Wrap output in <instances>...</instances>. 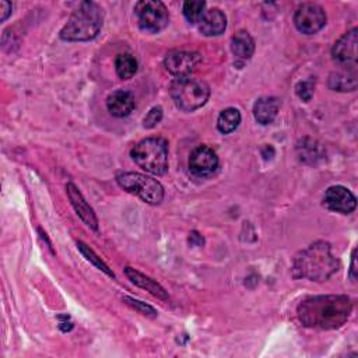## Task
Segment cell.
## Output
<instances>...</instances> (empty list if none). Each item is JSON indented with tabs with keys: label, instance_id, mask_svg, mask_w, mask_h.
Wrapping results in <instances>:
<instances>
[{
	"label": "cell",
	"instance_id": "6da1fadb",
	"mask_svg": "<svg viewBox=\"0 0 358 358\" xmlns=\"http://www.w3.org/2000/svg\"><path fill=\"white\" fill-rule=\"evenodd\" d=\"M351 311L352 304L345 295H316L302 301L297 313L306 327L333 330L348 320Z\"/></svg>",
	"mask_w": 358,
	"mask_h": 358
},
{
	"label": "cell",
	"instance_id": "7a4b0ae2",
	"mask_svg": "<svg viewBox=\"0 0 358 358\" xmlns=\"http://www.w3.org/2000/svg\"><path fill=\"white\" fill-rule=\"evenodd\" d=\"M337 269L338 262L333 256L330 245L318 241L297 255L292 264V274L297 278L322 283L331 277Z\"/></svg>",
	"mask_w": 358,
	"mask_h": 358
},
{
	"label": "cell",
	"instance_id": "3957f363",
	"mask_svg": "<svg viewBox=\"0 0 358 358\" xmlns=\"http://www.w3.org/2000/svg\"><path fill=\"white\" fill-rule=\"evenodd\" d=\"M104 23V12L94 2H82L72 13L70 19L61 30L59 37L64 41L79 43L94 40Z\"/></svg>",
	"mask_w": 358,
	"mask_h": 358
},
{
	"label": "cell",
	"instance_id": "277c9868",
	"mask_svg": "<svg viewBox=\"0 0 358 358\" xmlns=\"http://www.w3.org/2000/svg\"><path fill=\"white\" fill-rule=\"evenodd\" d=\"M133 161L146 172L164 175L168 170V144L161 137H149L132 150Z\"/></svg>",
	"mask_w": 358,
	"mask_h": 358
},
{
	"label": "cell",
	"instance_id": "5b68a950",
	"mask_svg": "<svg viewBox=\"0 0 358 358\" xmlns=\"http://www.w3.org/2000/svg\"><path fill=\"white\" fill-rule=\"evenodd\" d=\"M170 94L181 111L193 112L209 101L210 89L202 80L184 77L171 83Z\"/></svg>",
	"mask_w": 358,
	"mask_h": 358
},
{
	"label": "cell",
	"instance_id": "8992f818",
	"mask_svg": "<svg viewBox=\"0 0 358 358\" xmlns=\"http://www.w3.org/2000/svg\"><path fill=\"white\" fill-rule=\"evenodd\" d=\"M117 182L124 191L140 197L149 204H160L164 199L163 185L151 177L139 172H122L117 177Z\"/></svg>",
	"mask_w": 358,
	"mask_h": 358
},
{
	"label": "cell",
	"instance_id": "52a82bcc",
	"mask_svg": "<svg viewBox=\"0 0 358 358\" xmlns=\"http://www.w3.org/2000/svg\"><path fill=\"white\" fill-rule=\"evenodd\" d=\"M135 15L142 30L147 33H160L168 26L170 15L163 2L158 0H142L135 6Z\"/></svg>",
	"mask_w": 358,
	"mask_h": 358
},
{
	"label": "cell",
	"instance_id": "ba28073f",
	"mask_svg": "<svg viewBox=\"0 0 358 358\" xmlns=\"http://www.w3.org/2000/svg\"><path fill=\"white\" fill-rule=\"evenodd\" d=\"M294 24L297 30L305 36L316 34L326 24V13L319 5L304 3L295 10Z\"/></svg>",
	"mask_w": 358,
	"mask_h": 358
},
{
	"label": "cell",
	"instance_id": "9c48e42d",
	"mask_svg": "<svg viewBox=\"0 0 358 358\" xmlns=\"http://www.w3.org/2000/svg\"><path fill=\"white\" fill-rule=\"evenodd\" d=\"M202 62V57L197 52H188V51H174L170 52L165 58V68L167 70L175 76L177 79L189 77Z\"/></svg>",
	"mask_w": 358,
	"mask_h": 358
},
{
	"label": "cell",
	"instance_id": "30bf717a",
	"mask_svg": "<svg viewBox=\"0 0 358 358\" xmlns=\"http://www.w3.org/2000/svg\"><path fill=\"white\" fill-rule=\"evenodd\" d=\"M357 29L350 30L337 40L331 50L333 59L340 68H355L357 66V44L358 34Z\"/></svg>",
	"mask_w": 358,
	"mask_h": 358
},
{
	"label": "cell",
	"instance_id": "8fae6325",
	"mask_svg": "<svg viewBox=\"0 0 358 358\" xmlns=\"http://www.w3.org/2000/svg\"><path fill=\"white\" fill-rule=\"evenodd\" d=\"M218 168V157L216 151L207 146L196 147L189 157V170L196 177H210Z\"/></svg>",
	"mask_w": 358,
	"mask_h": 358
},
{
	"label": "cell",
	"instance_id": "7c38bea8",
	"mask_svg": "<svg viewBox=\"0 0 358 358\" xmlns=\"http://www.w3.org/2000/svg\"><path fill=\"white\" fill-rule=\"evenodd\" d=\"M323 204L331 211L350 214L357 207V199L347 188L336 185V186H330L326 191L323 197Z\"/></svg>",
	"mask_w": 358,
	"mask_h": 358
},
{
	"label": "cell",
	"instance_id": "4fadbf2b",
	"mask_svg": "<svg viewBox=\"0 0 358 358\" xmlns=\"http://www.w3.org/2000/svg\"><path fill=\"white\" fill-rule=\"evenodd\" d=\"M66 191H68V196L69 200L72 203V206L75 207L76 213L79 214V217L93 230H98V220L97 216L94 213V210L90 207V204L86 202V199L83 197L82 192L77 189V186L75 184H68L66 185Z\"/></svg>",
	"mask_w": 358,
	"mask_h": 358
},
{
	"label": "cell",
	"instance_id": "5bb4252c",
	"mask_svg": "<svg viewBox=\"0 0 358 358\" xmlns=\"http://www.w3.org/2000/svg\"><path fill=\"white\" fill-rule=\"evenodd\" d=\"M199 31L206 37H218L227 29V17L220 9H210L199 20Z\"/></svg>",
	"mask_w": 358,
	"mask_h": 358
},
{
	"label": "cell",
	"instance_id": "9a60e30c",
	"mask_svg": "<svg viewBox=\"0 0 358 358\" xmlns=\"http://www.w3.org/2000/svg\"><path fill=\"white\" fill-rule=\"evenodd\" d=\"M107 108L117 118L128 117L135 110V97L126 90L114 91L107 98Z\"/></svg>",
	"mask_w": 358,
	"mask_h": 358
},
{
	"label": "cell",
	"instance_id": "2e32d148",
	"mask_svg": "<svg viewBox=\"0 0 358 358\" xmlns=\"http://www.w3.org/2000/svg\"><path fill=\"white\" fill-rule=\"evenodd\" d=\"M329 87L334 91H355L357 90V69L343 68L329 76Z\"/></svg>",
	"mask_w": 358,
	"mask_h": 358
},
{
	"label": "cell",
	"instance_id": "e0dca14e",
	"mask_svg": "<svg viewBox=\"0 0 358 358\" xmlns=\"http://www.w3.org/2000/svg\"><path fill=\"white\" fill-rule=\"evenodd\" d=\"M278 114V100L274 97H262L253 105V117L260 125L271 124Z\"/></svg>",
	"mask_w": 358,
	"mask_h": 358
},
{
	"label": "cell",
	"instance_id": "ac0fdd59",
	"mask_svg": "<svg viewBox=\"0 0 358 358\" xmlns=\"http://www.w3.org/2000/svg\"><path fill=\"white\" fill-rule=\"evenodd\" d=\"M231 51L238 61H249L255 52V41L251 34L245 30L238 31L231 40Z\"/></svg>",
	"mask_w": 358,
	"mask_h": 358
},
{
	"label": "cell",
	"instance_id": "d6986e66",
	"mask_svg": "<svg viewBox=\"0 0 358 358\" xmlns=\"http://www.w3.org/2000/svg\"><path fill=\"white\" fill-rule=\"evenodd\" d=\"M125 273H126V276L129 277V280H130L133 284H136L137 287L144 288L146 291H149L150 294H153L154 297H157V298H160V299H164V301L168 299L167 291H165L157 281H154L153 278L144 276L143 273H140V271H137V270H135V269H132V267H126V269H125Z\"/></svg>",
	"mask_w": 358,
	"mask_h": 358
},
{
	"label": "cell",
	"instance_id": "ffe728a7",
	"mask_svg": "<svg viewBox=\"0 0 358 358\" xmlns=\"http://www.w3.org/2000/svg\"><path fill=\"white\" fill-rule=\"evenodd\" d=\"M241 124V112L237 108H227L221 111L217 119V128L221 133H232Z\"/></svg>",
	"mask_w": 358,
	"mask_h": 358
},
{
	"label": "cell",
	"instance_id": "44dd1931",
	"mask_svg": "<svg viewBox=\"0 0 358 358\" xmlns=\"http://www.w3.org/2000/svg\"><path fill=\"white\" fill-rule=\"evenodd\" d=\"M137 61L130 54H121L117 57L115 69L118 76L124 80L132 79L137 72Z\"/></svg>",
	"mask_w": 358,
	"mask_h": 358
},
{
	"label": "cell",
	"instance_id": "7402d4cb",
	"mask_svg": "<svg viewBox=\"0 0 358 358\" xmlns=\"http://www.w3.org/2000/svg\"><path fill=\"white\" fill-rule=\"evenodd\" d=\"M206 9V3L200 2V0H189V2L184 3V16L189 23H199Z\"/></svg>",
	"mask_w": 358,
	"mask_h": 358
},
{
	"label": "cell",
	"instance_id": "603a6c76",
	"mask_svg": "<svg viewBox=\"0 0 358 358\" xmlns=\"http://www.w3.org/2000/svg\"><path fill=\"white\" fill-rule=\"evenodd\" d=\"M77 246H79L80 252L83 253V256H84L89 262H91L97 269L103 270V271H104L105 274H108L110 277H115L114 271L101 260V258H98V256L96 255V252H94L90 246H87L84 242H77Z\"/></svg>",
	"mask_w": 358,
	"mask_h": 358
},
{
	"label": "cell",
	"instance_id": "cb8c5ba5",
	"mask_svg": "<svg viewBox=\"0 0 358 358\" xmlns=\"http://www.w3.org/2000/svg\"><path fill=\"white\" fill-rule=\"evenodd\" d=\"M313 91H315V83L312 80H305V82H299L297 86H295V93L297 96L308 103L311 101L312 96H313Z\"/></svg>",
	"mask_w": 358,
	"mask_h": 358
},
{
	"label": "cell",
	"instance_id": "d4e9b609",
	"mask_svg": "<svg viewBox=\"0 0 358 358\" xmlns=\"http://www.w3.org/2000/svg\"><path fill=\"white\" fill-rule=\"evenodd\" d=\"M125 301H126L128 305H130L132 308H135L136 311H139L140 313H143L146 316H150V318H156L157 316V311L153 306L147 305L146 302H142V301L130 298V297H125Z\"/></svg>",
	"mask_w": 358,
	"mask_h": 358
},
{
	"label": "cell",
	"instance_id": "484cf974",
	"mask_svg": "<svg viewBox=\"0 0 358 358\" xmlns=\"http://www.w3.org/2000/svg\"><path fill=\"white\" fill-rule=\"evenodd\" d=\"M161 119H163V108L161 107H154V108L150 110V112L143 119V126L146 129H153L161 122Z\"/></svg>",
	"mask_w": 358,
	"mask_h": 358
},
{
	"label": "cell",
	"instance_id": "4316f807",
	"mask_svg": "<svg viewBox=\"0 0 358 358\" xmlns=\"http://www.w3.org/2000/svg\"><path fill=\"white\" fill-rule=\"evenodd\" d=\"M13 10V5L10 2H6V0H2L0 2V20L6 22L8 17L12 15Z\"/></svg>",
	"mask_w": 358,
	"mask_h": 358
},
{
	"label": "cell",
	"instance_id": "83f0119b",
	"mask_svg": "<svg viewBox=\"0 0 358 358\" xmlns=\"http://www.w3.org/2000/svg\"><path fill=\"white\" fill-rule=\"evenodd\" d=\"M357 249L352 251V255H351V269H350V278L352 281H357Z\"/></svg>",
	"mask_w": 358,
	"mask_h": 358
},
{
	"label": "cell",
	"instance_id": "f1b7e54d",
	"mask_svg": "<svg viewBox=\"0 0 358 358\" xmlns=\"http://www.w3.org/2000/svg\"><path fill=\"white\" fill-rule=\"evenodd\" d=\"M189 242L192 244V245H203V238H202V235H199L196 231H193L192 234H191V237H189Z\"/></svg>",
	"mask_w": 358,
	"mask_h": 358
},
{
	"label": "cell",
	"instance_id": "f546056e",
	"mask_svg": "<svg viewBox=\"0 0 358 358\" xmlns=\"http://www.w3.org/2000/svg\"><path fill=\"white\" fill-rule=\"evenodd\" d=\"M61 329L64 330V331H69V330H72V327H73V323L69 320V316H65V322H61Z\"/></svg>",
	"mask_w": 358,
	"mask_h": 358
}]
</instances>
